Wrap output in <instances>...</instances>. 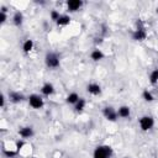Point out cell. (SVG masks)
I'll return each mask as SVG.
<instances>
[{
    "label": "cell",
    "instance_id": "cell-1",
    "mask_svg": "<svg viewBox=\"0 0 158 158\" xmlns=\"http://www.w3.org/2000/svg\"><path fill=\"white\" fill-rule=\"evenodd\" d=\"M111 154H112L111 147L104 144V146H98V147L95 148L93 157H94V158H110Z\"/></svg>",
    "mask_w": 158,
    "mask_h": 158
},
{
    "label": "cell",
    "instance_id": "cell-2",
    "mask_svg": "<svg viewBox=\"0 0 158 158\" xmlns=\"http://www.w3.org/2000/svg\"><path fill=\"white\" fill-rule=\"evenodd\" d=\"M44 62H46V65H47L48 68H57V67L59 65V58H58V56H57L56 53H53V52H49V53L46 54Z\"/></svg>",
    "mask_w": 158,
    "mask_h": 158
},
{
    "label": "cell",
    "instance_id": "cell-3",
    "mask_svg": "<svg viewBox=\"0 0 158 158\" xmlns=\"http://www.w3.org/2000/svg\"><path fill=\"white\" fill-rule=\"evenodd\" d=\"M28 104L33 109H41L43 106V99L37 94H32L28 98Z\"/></svg>",
    "mask_w": 158,
    "mask_h": 158
},
{
    "label": "cell",
    "instance_id": "cell-4",
    "mask_svg": "<svg viewBox=\"0 0 158 158\" xmlns=\"http://www.w3.org/2000/svg\"><path fill=\"white\" fill-rule=\"evenodd\" d=\"M153 125H154V120H153V117H151V116H143V117L139 118V126H141L142 131H148V130H151V128L153 127Z\"/></svg>",
    "mask_w": 158,
    "mask_h": 158
},
{
    "label": "cell",
    "instance_id": "cell-5",
    "mask_svg": "<svg viewBox=\"0 0 158 158\" xmlns=\"http://www.w3.org/2000/svg\"><path fill=\"white\" fill-rule=\"evenodd\" d=\"M102 114H104V116H105L109 121H116V118H117V111H115L114 107H111V106L104 107Z\"/></svg>",
    "mask_w": 158,
    "mask_h": 158
},
{
    "label": "cell",
    "instance_id": "cell-6",
    "mask_svg": "<svg viewBox=\"0 0 158 158\" xmlns=\"http://www.w3.org/2000/svg\"><path fill=\"white\" fill-rule=\"evenodd\" d=\"M146 37H147V32L142 26L137 27V30L133 32V40L136 41H143Z\"/></svg>",
    "mask_w": 158,
    "mask_h": 158
},
{
    "label": "cell",
    "instance_id": "cell-7",
    "mask_svg": "<svg viewBox=\"0 0 158 158\" xmlns=\"http://www.w3.org/2000/svg\"><path fill=\"white\" fill-rule=\"evenodd\" d=\"M81 5H83V2H81L80 0H69V1L67 2L68 10H69V11H72V12L78 11V10L81 7Z\"/></svg>",
    "mask_w": 158,
    "mask_h": 158
},
{
    "label": "cell",
    "instance_id": "cell-8",
    "mask_svg": "<svg viewBox=\"0 0 158 158\" xmlns=\"http://www.w3.org/2000/svg\"><path fill=\"white\" fill-rule=\"evenodd\" d=\"M19 135H20L22 138H28V137H31V136L33 135V128L30 127V126L22 127V128L19 130Z\"/></svg>",
    "mask_w": 158,
    "mask_h": 158
},
{
    "label": "cell",
    "instance_id": "cell-9",
    "mask_svg": "<svg viewBox=\"0 0 158 158\" xmlns=\"http://www.w3.org/2000/svg\"><path fill=\"white\" fill-rule=\"evenodd\" d=\"M86 90H88V93H90V94H93V95H99L100 91H101V88H100V85L93 83V84H89V85L86 86Z\"/></svg>",
    "mask_w": 158,
    "mask_h": 158
},
{
    "label": "cell",
    "instance_id": "cell-10",
    "mask_svg": "<svg viewBox=\"0 0 158 158\" xmlns=\"http://www.w3.org/2000/svg\"><path fill=\"white\" fill-rule=\"evenodd\" d=\"M41 91H42V94H43V95L49 96L51 94H53V91H54V86H53L51 83H47V84H44V85L42 86Z\"/></svg>",
    "mask_w": 158,
    "mask_h": 158
},
{
    "label": "cell",
    "instance_id": "cell-11",
    "mask_svg": "<svg viewBox=\"0 0 158 158\" xmlns=\"http://www.w3.org/2000/svg\"><path fill=\"white\" fill-rule=\"evenodd\" d=\"M9 99H10V101H12V102H20V101H22L23 95H22V94H20V93L12 91V93H10V94H9Z\"/></svg>",
    "mask_w": 158,
    "mask_h": 158
},
{
    "label": "cell",
    "instance_id": "cell-12",
    "mask_svg": "<svg viewBox=\"0 0 158 158\" xmlns=\"http://www.w3.org/2000/svg\"><path fill=\"white\" fill-rule=\"evenodd\" d=\"M117 116L122 117V118H126L130 116V107L128 106H121L118 110H117Z\"/></svg>",
    "mask_w": 158,
    "mask_h": 158
},
{
    "label": "cell",
    "instance_id": "cell-13",
    "mask_svg": "<svg viewBox=\"0 0 158 158\" xmlns=\"http://www.w3.org/2000/svg\"><path fill=\"white\" fill-rule=\"evenodd\" d=\"M32 48H33V41H32V40L25 41V43H23V46H22L23 52H25V53H28V52L32 51Z\"/></svg>",
    "mask_w": 158,
    "mask_h": 158
},
{
    "label": "cell",
    "instance_id": "cell-14",
    "mask_svg": "<svg viewBox=\"0 0 158 158\" xmlns=\"http://www.w3.org/2000/svg\"><path fill=\"white\" fill-rule=\"evenodd\" d=\"M104 58V53L100 51V49H94L91 52V59L93 60H100Z\"/></svg>",
    "mask_w": 158,
    "mask_h": 158
},
{
    "label": "cell",
    "instance_id": "cell-15",
    "mask_svg": "<svg viewBox=\"0 0 158 158\" xmlns=\"http://www.w3.org/2000/svg\"><path fill=\"white\" fill-rule=\"evenodd\" d=\"M79 99H80V98L78 96L77 93H70V94L67 96V102H68V104H77Z\"/></svg>",
    "mask_w": 158,
    "mask_h": 158
},
{
    "label": "cell",
    "instance_id": "cell-16",
    "mask_svg": "<svg viewBox=\"0 0 158 158\" xmlns=\"http://www.w3.org/2000/svg\"><path fill=\"white\" fill-rule=\"evenodd\" d=\"M12 20H14V23H15L16 26H20V25L22 23V20H23V16H22V14H21L20 11H17V12H15V15H14V17H12Z\"/></svg>",
    "mask_w": 158,
    "mask_h": 158
},
{
    "label": "cell",
    "instance_id": "cell-17",
    "mask_svg": "<svg viewBox=\"0 0 158 158\" xmlns=\"http://www.w3.org/2000/svg\"><path fill=\"white\" fill-rule=\"evenodd\" d=\"M56 22H57V25H58V26H64V25H68V23L70 22V17H69V16L63 15V16H60Z\"/></svg>",
    "mask_w": 158,
    "mask_h": 158
},
{
    "label": "cell",
    "instance_id": "cell-18",
    "mask_svg": "<svg viewBox=\"0 0 158 158\" xmlns=\"http://www.w3.org/2000/svg\"><path fill=\"white\" fill-rule=\"evenodd\" d=\"M149 81H151V84L158 83V69H154V70L151 73V75H149Z\"/></svg>",
    "mask_w": 158,
    "mask_h": 158
},
{
    "label": "cell",
    "instance_id": "cell-19",
    "mask_svg": "<svg viewBox=\"0 0 158 158\" xmlns=\"http://www.w3.org/2000/svg\"><path fill=\"white\" fill-rule=\"evenodd\" d=\"M84 107H85V100H84L83 98H80V99L78 100V102L75 104V110H77V111H81Z\"/></svg>",
    "mask_w": 158,
    "mask_h": 158
},
{
    "label": "cell",
    "instance_id": "cell-20",
    "mask_svg": "<svg viewBox=\"0 0 158 158\" xmlns=\"http://www.w3.org/2000/svg\"><path fill=\"white\" fill-rule=\"evenodd\" d=\"M143 99L146 100V101H153V95L148 91V90H146V91H143Z\"/></svg>",
    "mask_w": 158,
    "mask_h": 158
},
{
    "label": "cell",
    "instance_id": "cell-21",
    "mask_svg": "<svg viewBox=\"0 0 158 158\" xmlns=\"http://www.w3.org/2000/svg\"><path fill=\"white\" fill-rule=\"evenodd\" d=\"M59 17H60V15H59V12H57L56 10H53V11L51 12V19H52V20L57 21V20L59 19Z\"/></svg>",
    "mask_w": 158,
    "mask_h": 158
},
{
    "label": "cell",
    "instance_id": "cell-22",
    "mask_svg": "<svg viewBox=\"0 0 158 158\" xmlns=\"http://www.w3.org/2000/svg\"><path fill=\"white\" fill-rule=\"evenodd\" d=\"M5 21H6V14H5V11H1L0 12V22L4 23Z\"/></svg>",
    "mask_w": 158,
    "mask_h": 158
},
{
    "label": "cell",
    "instance_id": "cell-23",
    "mask_svg": "<svg viewBox=\"0 0 158 158\" xmlns=\"http://www.w3.org/2000/svg\"><path fill=\"white\" fill-rule=\"evenodd\" d=\"M5 154H6L7 157H14V156H16V152H12V151H5Z\"/></svg>",
    "mask_w": 158,
    "mask_h": 158
},
{
    "label": "cell",
    "instance_id": "cell-24",
    "mask_svg": "<svg viewBox=\"0 0 158 158\" xmlns=\"http://www.w3.org/2000/svg\"><path fill=\"white\" fill-rule=\"evenodd\" d=\"M4 104H5V99H4V95H1V104H0V105H1V107L4 106Z\"/></svg>",
    "mask_w": 158,
    "mask_h": 158
},
{
    "label": "cell",
    "instance_id": "cell-25",
    "mask_svg": "<svg viewBox=\"0 0 158 158\" xmlns=\"http://www.w3.org/2000/svg\"><path fill=\"white\" fill-rule=\"evenodd\" d=\"M157 14H158V7H157Z\"/></svg>",
    "mask_w": 158,
    "mask_h": 158
},
{
    "label": "cell",
    "instance_id": "cell-26",
    "mask_svg": "<svg viewBox=\"0 0 158 158\" xmlns=\"http://www.w3.org/2000/svg\"><path fill=\"white\" fill-rule=\"evenodd\" d=\"M126 158H128V157H126Z\"/></svg>",
    "mask_w": 158,
    "mask_h": 158
}]
</instances>
